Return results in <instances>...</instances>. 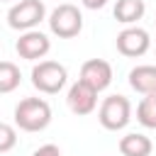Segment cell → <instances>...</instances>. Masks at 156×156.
Masks as SVG:
<instances>
[{
	"instance_id": "5b68a950",
	"label": "cell",
	"mask_w": 156,
	"mask_h": 156,
	"mask_svg": "<svg viewBox=\"0 0 156 156\" xmlns=\"http://www.w3.org/2000/svg\"><path fill=\"white\" fill-rule=\"evenodd\" d=\"M44 17H46V7H44L41 0H20V2H15L10 7L7 24L12 29L27 32V29H34Z\"/></svg>"
},
{
	"instance_id": "4fadbf2b",
	"label": "cell",
	"mask_w": 156,
	"mask_h": 156,
	"mask_svg": "<svg viewBox=\"0 0 156 156\" xmlns=\"http://www.w3.org/2000/svg\"><path fill=\"white\" fill-rule=\"evenodd\" d=\"M22 83V73L12 61H0V95L17 90Z\"/></svg>"
},
{
	"instance_id": "277c9868",
	"label": "cell",
	"mask_w": 156,
	"mask_h": 156,
	"mask_svg": "<svg viewBox=\"0 0 156 156\" xmlns=\"http://www.w3.org/2000/svg\"><path fill=\"white\" fill-rule=\"evenodd\" d=\"M66 80H68V71H66V66H61L56 61H39L32 68V85L39 93L54 95L66 85Z\"/></svg>"
},
{
	"instance_id": "6da1fadb",
	"label": "cell",
	"mask_w": 156,
	"mask_h": 156,
	"mask_svg": "<svg viewBox=\"0 0 156 156\" xmlns=\"http://www.w3.org/2000/svg\"><path fill=\"white\" fill-rule=\"evenodd\" d=\"M51 122V107L41 98H24L15 107V124L22 132H41Z\"/></svg>"
},
{
	"instance_id": "7c38bea8",
	"label": "cell",
	"mask_w": 156,
	"mask_h": 156,
	"mask_svg": "<svg viewBox=\"0 0 156 156\" xmlns=\"http://www.w3.org/2000/svg\"><path fill=\"white\" fill-rule=\"evenodd\" d=\"M112 12H115V20H117V22H122V24H134V22H139V20L144 17L146 5H144V0H117Z\"/></svg>"
},
{
	"instance_id": "9c48e42d",
	"label": "cell",
	"mask_w": 156,
	"mask_h": 156,
	"mask_svg": "<svg viewBox=\"0 0 156 156\" xmlns=\"http://www.w3.org/2000/svg\"><path fill=\"white\" fill-rule=\"evenodd\" d=\"M66 102H68V110L73 115H90L98 105V93L85 85L83 80H76L71 88H68V95H66Z\"/></svg>"
},
{
	"instance_id": "8992f818",
	"label": "cell",
	"mask_w": 156,
	"mask_h": 156,
	"mask_svg": "<svg viewBox=\"0 0 156 156\" xmlns=\"http://www.w3.org/2000/svg\"><path fill=\"white\" fill-rule=\"evenodd\" d=\"M117 44V51L127 58H136V56H144L151 46V39H149V32L141 29V27H127L117 34L115 39Z\"/></svg>"
},
{
	"instance_id": "7a4b0ae2",
	"label": "cell",
	"mask_w": 156,
	"mask_h": 156,
	"mask_svg": "<svg viewBox=\"0 0 156 156\" xmlns=\"http://www.w3.org/2000/svg\"><path fill=\"white\" fill-rule=\"evenodd\" d=\"M98 119L107 132H119L132 119V102L124 95H110L102 100V105L98 110Z\"/></svg>"
},
{
	"instance_id": "9a60e30c",
	"label": "cell",
	"mask_w": 156,
	"mask_h": 156,
	"mask_svg": "<svg viewBox=\"0 0 156 156\" xmlns=\"http://www.w3.org/2000/svg\"><path fill=\"white\" fill-rule=\"evenodd\" d=\"M15 144H17V132H15V127L7 124V122H0V154L12 151Z\"/></svg>"
},
{
	"instance_id": "ba28073f",
	"label": "cell",
	"mask_w": 156,
	"mask_h": 156,
	"mask_svg": "<svg viewBox=\"0 0 156 156\" xmlns=\"http://www.w3.org/2000/svg\"><path fill=\"white\" fill-rule=\"evenodd\" d=\"M78 80H83L95 93H100L112 83V66L105 58H90V61H85L80 66V78Z\"/></svg>"
},
{
	"instance_id": "3957f363",
	"label": "cell",
	"mask_w": 156,
	"mask_h": 156,
	"mask_svg": "<svg viewBox=\"0 0 156 156\" xmlns=\"http://www.w3.org/2000/svg\"><path fill=\"white\" fill-rule=\"evenodd\" d=\"M49 29L58 39H73V37H78L80 29H83V15H80V10L76 5H71V2L58 5L49 15Z\"/></svg>"
},
{
	"instance_id": "8fae6325",
	"label": "cell",
	"mask_w": 156,
	"mask_h": 156,
	"mask_svg": "<svg viewBox=\"0 0 156 156\" xmlns=\"http://www.w3.org/2000/svg\"><path fill=\"white\" fill-rule=\"evenodd\" d=\"M151 139L139 134V132H129L119 139V154L122 156H151Z\"/></svg>"
},
{
	"instance_id": "2e32d148",
	"label": "cell",
	"mask_w": 156,
	"mask_h": 156,
	"mask_svg": "<svg viewBox=\"0 0 156 156\" xmlns=\"http://www.w3.org/2000/svg\"><path fill=\"white\" fill-rule=\"evenodd\" d=\"M32 156H61V149H58L56 144H44V146H39Z\"/></svg>"
},
{
	"instance_id": "30bf717a",
	"label": "cell",
	"mask_w": 156,
	"mask_h": 156,
	"mask_svg": "<svg viewBox=\"0 0 156 156\" xmlns=\"http://www.w3.org/2000/svg\"><path fill=\"white\" fill-rule=\"evenodd\" d=\"M129 85L141 95H156V66H134L129 71Z\"/></svg>"
},
{
	"instance_id": "e0dca14e",
	"label": "cell",
	"mask_w": 156,
	"mask_h": 156,
	"mask_svg": "<svg viewBox=\"0 0 156 156\" xmlns=\"http://www.w3.org/2000/svg\"><path fill=\"white\" fill-rule=\"evenodd\" d=\"M80 2H83V7H88V10H100V7L107 5V0H80Z\"/></svg>"
},
{
	"instance_id": "5bb4252c",
	"label": "cell",
	"mask_w": 156,
	"mask_h": 156,
	"mask_svg": "<svg viewBox=\"0 0 156 156\" xmlns=\"http://www.w3.org/2000/svg\"><path fill=\"white\" fill-rule=\"evenodd\" d=\"M136 119L146 129H156V95H144L136 105Z\"/></svg>"
},
{
	"instance_id": "52a82bcc",
	"label": "cell",
	"mask_w": 156,
	"mask_h": 156,
	"mask_svg": "<svg viewBox=\"0 0 156 156\" xmlns=\"http://www.w3.org/2000/svg\"><path fill=\"white\" fill-rule=\"evenodd\" d=\"M15 49H17L20 58H24V61H39V58H44V56L49 54L51 41H49L46 34L37 32V29H27V32L17 39Z\"/></svg>"
}]
</instances>
